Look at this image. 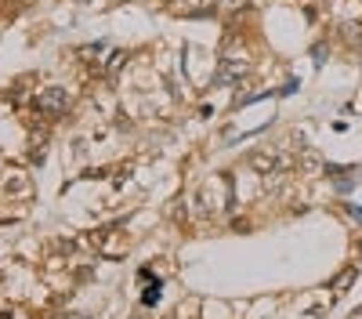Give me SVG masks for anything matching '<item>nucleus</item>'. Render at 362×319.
I'll use <instances>...</instances> for the list:
<instances>
[{
  "label": "nucleus",
  "instance_id": "obj_1",
  "mask_svg": "<svg viewBox=\"0 0 362 319\" xmlns=\"http://www.w3.org/2000/svg\"><path fill=\"white\" fill-rule=\"evenodd\" d=\"M66 105H69V95L62 91V87H47V91H40V95H37V109H40V112H47V116L66 112Z\"/></svg>",
  "mask_w": 362,
  "mask_h": 319
},
{
  "label": "nucleus",
  "instance_id": "obj_2",
  "mask_svg": "<svg viewBox=\"0 0 362 319\" xmlns=\"http://www.w3.org/2000/svg\"><path fill=\"white\" fill-rule=\"evenodd\" d=\"M254 167L257 170H272V167H276V160H272V156H254Z\"/></svg>",
  "mask_w": 362,
  "mask_h": 319
},
{
  "label": "nucleus",
  "instance_id": "obj_3",
  "mask_svg": "<svg viewBox=\"0 0 362 319\" xmlns=\"http://www.w3.org/2000/svg\"><path fill=\"white\" fill-rule=\"evenodd\" d=\"M351 279H355V269H348L344 276H337V283H334V290H344V286H348Z\"/></svg>",
  "mask_w": 362,
  "mask_h": 319
}]
</instances>
